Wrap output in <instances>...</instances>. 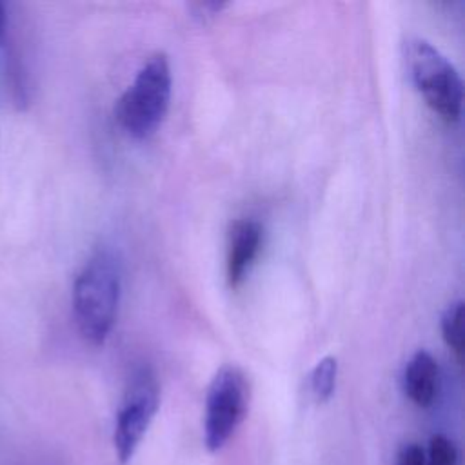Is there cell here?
<instances>
[{"instance_id":"6da1fadb","label":"cell","mask_w":465,"mask_h":465,"mask_svg":"<svg viewBox=\"0 0 465 465\" xmlns=\"http://www.w3.org/2000/svg\"><path fill=\"white\" fill-rule=\"evenodd\" d=\"M122 296V269L118 258L96 251L80 269L73 285V312L80 334L93 345H102L118 314Z\"/></svg>"},{"instance_id":"7a4b0ae2","label":"cell","mask_w":465,"mask_h":465,"mask_svg":"<svg viewBox=\"0 0 465 465\" xmlns=\"http://www.w3.org/2000/svg\"><path fill=\"white\" fill-rule=\"evenodd\" d=\"M171 65L163 53L151 54L114 107L118 125L136 140L156 133L171 104Z\"/></svg>"},{"instance_id":"3957f363","label":"cell","mask_w":465,"mask_h":465,"mask_svg":"<svg viewBox=\"0 0 465 465\" xmlns=\"http://www.w3.org/2000/svg\"><path fill=\"white\" fill-rule=\"evenodd\" d=\"M412 84L425 104L447 122H458L463 104V82L454 64L430 42L411 38L405 44Z\"/></svg>"},{"instance_id":"277c9868","label":"cell","mask_w":465,"mask_h":465,"mask_svg":"<svg viewBox=\"0 0 465 465\" xmlns=\"http://www.w3.org/2000/svg\"><path fill=\"white\" fill-rule=\"evenodd\" d=\"M249 407V383L232 363L220 367L205 394L203 445L209 452L222 450L243 421Z\"/></svg>"},{"instance_id":"5b68a950","label":"cell","mask_w":465,"mask_h":465,"mask_svg":"<svg viewBox=\"0 0 465 465\" xmlns=\"http://www.w3.org/2000/svg\"><path fill=\"white\" fill-rule=\"evenodd\" d=\"M160 407V385L149 365L134 369L116 412L113 443L122 465L129 463L145 438Z\"/></svg>"},{"instance_id":"8992f818","label":"cell","mask_w":465,"mask_h":465,"mask_svg":"<svg viewBox=\"0 0 465 465\" xmlns=\"http://www.w3.org/2000/svg\"><path fill=\"white\" fill-rule=\"evenodd\" d=\"M263 229L252 218H240L229 229L227 243V282L232 289L240 287L249 274L262 249Z\"/></svg>"},{"instance_id":"52a82bcc","label":"cell","mask_w":465,"mask_h":465,"mask_svg":"<svg viewBox=\"0 0 465 465\" xmlns=\"http://www.w3.org/2000/svg\"><path fill=\"white\" fill-rule=\"evenodd\" d=\"M440 389V365L436 358L420 349L407 361L403 371V391L407 398L418 407H430Z\"/></svg>"},{"instance_id":"ba28073f","label":"cell","mask_w":465,"mask_h":465,"mask_svg":"<svg viewBox=\"0 0 465 465\" xmlns=\"http://www.w3.org/2000/svg\"><path fill=\"white\" fill-rule=\"evenodd\" d=\"M336 376H338V361L334 356H325L314 365V369L311 371L309 385H311V394L318 403H325L331 400L336 389Z\"/></svg>"},{"instance_id":"9c48e42d","label":"cell","mask_w":465,"mask_h":465,"mask_svg":"<svg viewBox=\"0 0 465 465\" xmlns=\"http://www.w3.org/2000/svg\"><path fill=\"white\" fill-rule=\"evenodd\" d=\"M441 336L447 347L454 352L456 360L461 361L463 354V302L456 300L447 305L441 314Z\"/></svg>"},{"instance_id":"30bf717a","label":"cell","mask_w":465,"mask_h":465,"mask_svg":"<svg viewBox=\"0 0 465 465\" xmlns=\"http://www.w3.org/2000/svg\"><path fill=\"white\" fill-rule=\"evenodd\" d=\"M425 465H458L456 445L443 434H434L429 441Z\"/></svg>"},{"instance_id":"8fae6325","label":"cell","mask_w":465,"mask_h":465,"mask_svg":"<svg viewBox=\"0 0 465 465\" xmlns=\"http://www.w3.org/2000/svg\"><path fill=\"white\" fill-rule=\"evenodd\" d=\"M396 465H425V450L418 443H407L401 447Z\"/></svg>"},{"instance_id":"7c38bea8","label":"cell","mask_w":465,"mask_h":465,"mask_svg":"<svg viewBox=\"0 0 465 465\" xmlns=\"http://www.w3.org/2000/svg\"><path fill=\"white\" fill-rule=\"evenodd\" d=\"M5 35H7V13H5V5L0 2V47L5 44Z\"/></svg>"}]
</instances>
